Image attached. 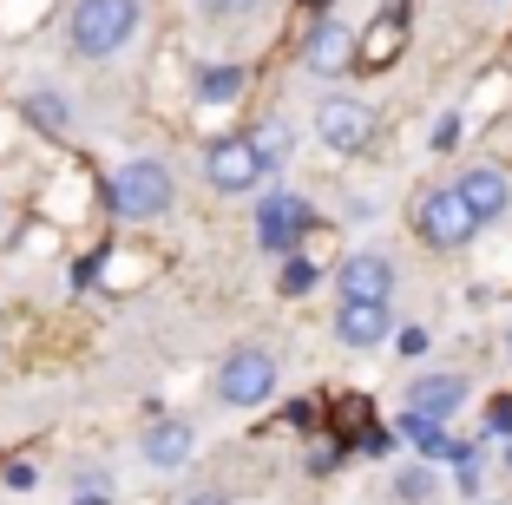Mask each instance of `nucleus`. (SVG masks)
I'll return each mask as SVG.
<instances>
[{
	"label": "nucleus",
	"instance_id": "16",
	"mask_svg": "<svg viewBox=\"0 0 512 505\" xmlns=\"http://www.w3.org/2000/svg\"><path fill=\"white\" fill-rule=\"evenodd\" d=\"M394 53H401V14H381L375 33H368V46H362V66H388Z\"/></svg>",
	"mask_w": 512,
	"mask_h": 505
},
{
	"label": "nucleus",
	"instance_id": "8",
	"mask_svg": "<svg viewBox=\"0 0 512 505\" xmlns=\"http://www.w3.org/2000/svg\"><path fill=\"white\" fill-rule=\"evenodd\" d=\"M460 407H467V374H421V381L407 387V414H414V420L447 427Z\"/></svg>",
	"mask_w": 512,
	"mask_h": 505
},
{
	"label": "nucleus",
	"instance_id": "24",
	"mask_svg": "<svg viewBox=\"0 0 512 505\" xmlns=\"http://www.w3.org/2000/svg\"><path fill=\"white\" fill-rule=\"evenodd\" d=\"M184 505H230L224 492H197V499H184Z\"/></svg>",
	"mask_w": 512,
	"mask_h": 505
},
{
	"label": "nucleus",
	"instance_id": "25",
	"mask_svg": "<svg viewBox=\"0 0 512 505\" xmlns=\"http://www.w3.org/2000/svg\"><path fill=\"white\" fill-rule=\"evenodd\" d=\"M506 466H512V446H506Z\"/></svg>",
	"mask_w": 512,
	"mask_h": 505
},
{
	"label": "nucleus",
	"instance_id": "2",
	"mask_svg": "<svg viewBox=\"0 0 512 505\" xmlns=\"http://www.w3.org/2000/svg\"><path fill=\"white\" fill-rule=\"evenodd\" d=\"M106 204H112V217H125V223L165 217V210H171V171L158 158L119 164V171H112V184H106Z\"/></svg>",
	"mask_w": 512,
	"mask_h": 505
},
{
	"label": "nucleus",
	"instance_id": "10",
	"mask_svg": "<svg viewBox=\"0 0 512 505\" xmlns=\"http://www.w3.org/2000/svg\"><path fill=\"white\" fill-rule=\"evenodd\" d=\"M453 191H460V204L473 210V223H499L506 217V204H512V184H506V171H493V164H480V171H467V178L453 184Z\"/></svg>",
	"mask_w": 512,
	"mask_h": 505
},
{
	"label": "nucleus",
	"instance_id": "11",
	"mask_svg": "<svg viewBox=\"0 0 512 505\" xmlns=\"http://www.w3.org/2000/svg\"><path fill=\"white\" fill-rule=\"evenodd\" d=\"M138 453H145V466H158V473H178V466L197 453L191 420H151L145 440H138Z\"/></svg>",
	"mask_w": 512,
	"mask_h": 505
},
{
	"label": "nucleus",
	"instance_id": "21",
	"mask_svg": "<svg viewBox=\"0 0 512 505\" xmlns=\"http://www.w3.org/2000/svg\"><path fill=\"white\" fill-rule=\"evenodd\" d=\"M486 427H493V433H512V401H493V414H486Z\"/></svg>",
	"mask_w": 512,
	"mask_h": 505
},
{
	"label": "nucleus",
	"instance_id": "3",
	"mask_svg": "<svg viewBox=\"0 0 512 505\" xmlns=\"http://www.w3.org/2000/svg\"><path fill=\"white\" fill-rule=\"evenodd\" d=\"M270 394H276V355H263V348H237L217 368V401L224 407H263Z\"/></svg>",
	"mask_w": 512,
	"mask_h": 505
},
{
	"label": "nucleus",
	"instance_id": "17",
	"mask_svg": "<svg viewBox=\"0 0 512 505\" xmlns=\"http://www.w3.org/2000/svg\"><path fill=\"white\" fill-rule=\"evenodd\" d=\"M27 119L40 125V132H66V119H73V112H66L60 92H33V99H27Z\"/></svg>",
	"mask_w": 512,
	"mask_h": 505
},
{
	"label": "nucleus",
	"instance_id": "22",
	"mask_svg": "<svg viewBox=\"0 0 512 505\" xmlns=\"http://www.w3.org/2000/svg\"><path fill=\"white\" fill-rule=\"evenodd\" d=\"M453 138H460V119H453V112H447V119H440V125H434V145H440V151H447V145H453Z\"/></svg>",
	"mask_w": 512,
	"mask_h": 505
},
{
	"label": "nucleus",
	"instance_id": "9",
	"mask_svg": "<svg viewBox=\"0 0 512 505\" xmlns=\"http://www.w3.org/2000/svg\"><path fill=\"white\" fill-rule=\"evenodd\" d=\"M335 289H342V302H388V289H394V263H388V256H375V250L348 256L342 276H335Z\"/></svg>",
	"mask_w": 512,
	"mask_h": 505
},
{
	"label": "nucleus",
	"instance_id": "5",
	"mask_svg": "<svg viewBox=\"0 0 512 505\" xmlns=\"http://www.w3.org/2000/svg\"><path fill=\"white\" fill-rule=\"evenodd\" d=\"M263 171H270V164H263V151H256L243 132H237V138H217V145L204 151V178H211L224 197L256 191V184H263Z\"/></svg>",
	"mask_w": 512,
	"mask_h": 505
},
{
	"label": "nucleus",
	"instance_id": "4",
	"mask_svg": "<svg viewBox=\"0 0 512 505\" xmlns=\"http://www.w3.org/2000/svg\"><path fill=\"white\" fill-rule=\"evenodd\" d=\"M414 223H421V237L434 243V250H460V243L480 237V223H473V210L460 204V191H453V184L427 191L421 204H414Z\"/></svg>",
	"mask_w": 512,
	"mask_h": 505
},
{
	"label": "nucleus",
	"instance_id": "13",
	"mask_svg": "<svg viewBox=\"0 0 512 505\" xmlns=\"http://www.w3.org/2000/svg\"><path fill=\"white\" fill-rule=\"evenodd\" d=\"M401 433L414 440V453H421V460H467V446L447 440V427H434V420H414V414H407Z\"/></svg>",
	"mask_w": 512,
	"mask_h": 505
},
{
	"label": "nucleus",
	"instance_id": "23",
	"mask_svg": "<svg viewBox=\"0 0 512 505\" xmlns=\"http://www.w3.org/2000/svg\"><path fill=\"white\" fill-rule=\"evenodd\" d=\"M204 7H211V14H250L256 0H204Z\"/></svg>",
	"mask_w": 512,
	"mask_h": 505
},
{
	"label": "nucleus",
	"instance_id": "7",
	"mask_svg": "<svg viewBox=\"0 0 512 505\" xmlns=\"http://www.w3.org/2000/svg\"><path fill=\"white\" fill-rule=\"evenodd\" d=\"M309 230V204H302L296 191H276V197H263V210H256V243L263 250H276V256H289L296 250V237Z\"/></svg>",
	"mask_w": 512,
	"mask_h": 505
},
{
	"label": "nucleus",
	"instance_id": "19",
	"mask_svg": "<svg viewBox=\"0 0 512 505\" xmlns=\"http://www.w3.org/2000/svg\"><path fill=\"white\" fill-rule=\"evenodd\" d=\"M309 283H316V263L309 256H283V296H302Z\"/></svg>",
	"mask_w": 512,
	"mask_h": 505
},
{
	"label": "nucleus",
	"instance_id": "20",
	"mask_svg": "<svg viewBox=\"0 0 512 505\" xmlns=\"http://www.w3.org/2000/svg\"><path fill=\"white\" fill-rule=\"evenodd\" d=\"M394 348H401V355H427L434 342H427V328H401V335H394Z\"/></svg>",
	"mask_w": 512,
	"mask_h": 505
},
{
	"label": "nucleus",
	"instance_id": "18",
	"mask_svg": "<svg viewBox=\"0 0 512 505\" xmlns=\"http://www.w3.org/2000/svg\"><path fill=\"white\" fill-rule=\"evenodd\" d=\"M394 492H401L407 505H421L427 492H434V473H427V466H401V473H394Z\"/></svg>",
	"mask_w": 512,
	"mask_h": 505
},
{
	"label": "nucleus",
	"instance_id": "14",
	"mask_svg": "<svg viewBox=\"0 0 512 505\" xmlns=\"http://www.w3.org/2000/svg\"><path fill=\"white\" fill-rule=\"evenodd\" d=\"M342 60H348V27L342 20H322V27L309 33V66H316V73H342Z\"/></svg>",
	"mask_w": 512,
	"mask_h": 505
},
{
	"label": "nucleus",
	"instance_id": "15",
	"mask_svg": "<svg viewBox=\"0 0 512 505\" xmlns=\"http://www.w3.org/2000/svg\"><path fill=\"white\" fill-rule=\"evenodd\" d=\"M243 92V66H204L197 73V99L204 105H230Z\"/></svg>",
	"mask_w": 512,
	"mask_h": 505
},
{
	"label": "nucleus",
	"instance_id": "6",
	"mask_svg": "<svg viewBox=\"0 0 512 505\" xmlns=\"http://www.w3.org/2000/svg\"><path fill=\"white\" fill-rule=\"evenodd\" d=\"M368 132H375V112L362 99H322L316 105V138L329 151H362Z\"/></svg>",
	"mask_w": 512,
	"mask_h": 505
},
{
	"label": "nucleus",
	"instance_id": "12",
	"mask_svg": "<svg viewBox=\"0 0 512 505\" xmlns=\"http://www.w3.org/2000/svg\"><path fill=\"white\" fill-rule=\"evenodd\" d=\"M388 335H394L388 302H342V309H335V342H348V348H381Z\"/></svg>",
	"mask_w": 512,
	"mask_h": 505
},
{
	"label": "nucleus",
	"instance_id": "1",
	"mask_svg": "<svg viewBox=\"0 0 512 505\" xmlns=\"http://www.w3.org/2000/svg\"><path fill=\"white\" fill-rule=\"evenodd\" d=\"M66 33H73L79 60H112V53H125L132 33H138V0H79L73 20H66Z\"/></svg>",
	"mask_w": 512,
	"mask_h": 505
}]
</instances>
